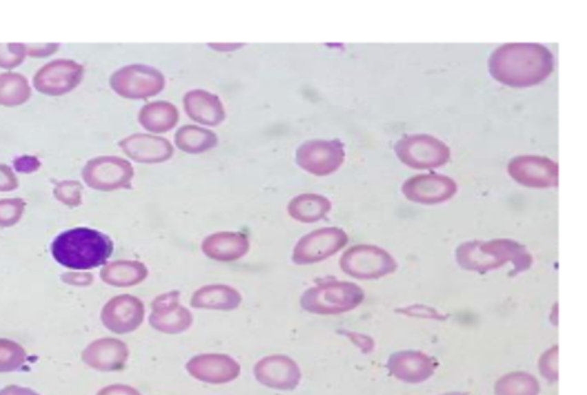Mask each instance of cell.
<instances>
[{
	"label": "cell",
	"mask_w": 587,
	"mask_h": 395,
	"mask_svg": "<svg viewBox=\"0 0 587 395\" xmlns=\"http://www.w3.org/2000/svg\"><path fill=\"white\" fill-rule=\"evenodd\" d=\"M491 77L508 87H533L554 72V54L539 43H506L489 57Z\"/></svg>",
	"instance_id": "1"
},
{
	"label": "cell",
	"mask_w": 587,
	"mask_h": 395,
	"mask_svg": "<svg viewBox=\"0 0 587 395\" xmlns=\"http://www.w3.org/2000/svg\"><path fill=\"white\" fill-rule=\"evenodd\" d=\"M455 259L463 270L479 274H486L508 262L513 266L511 275L522 274L533 264V257L528 249L510 239L463 242L455 250Z\"/></svg>",
	"instance_id": "2"
},
{
	"label": "cell",
	"mask_w": 587,
	"mask_h": 395,
	"mask_svg": "<svg viewBox=\"0 0 587 395\" xmlns=\"http://www.w3.org/2000/svg\"><path fill=\"white\" fill-rule=\"evenodd\" d=\"M113 242L100 231L76 227L54 237L51 253L57 264L72 270H90L107 264Z\"/></svg>",
	"instance_id": "3"
},
{
	"label": "cell",
	"mask_w": 587,
	"mask_h": 395,
	"mask_svg": "<svg viewBox=\"0 0 587 395\" xmlns=\"http://www.w3.org/2000/svg\"><path fill=\"white\" fill-rule=\"evenodd\" d=\"M363 299L364 292L357 284L331 280L309 288L300 302L310 314L338 315L358 308Z\"/></svg>",
	"instance_id": "4"
},
{
	"label": "cell",
	"mask_w": 587,
	"mask_h": 395,
	"mask_svg": "<svg viewBox=\"0 0 587 395\" xmlns=\"http://www.w3.org/2000/svg\"><path fill=\"white\" fill-rule=\"evenodd\" d=\"M394 152L400 161L413 170H432L450 161L451 151L447 144L428 134H413L401 138Z\"/></svg>",
	"instance_id": "5"
},
{
	"label": "cell",
	"mask_w": 587,
	"mask_h": 395,
	"mask_svg": "<svg viewBox=\"0 0 587 395\" xmlns=\"http://www.w3.org/2000/svg\"><path fill=\"white\" fill-rule=\"evenodd\" d=\"M109 85L121 98L150 99L163 91L166 78L154 66L130 64L116 70L109 78Z\"/></svg>",
	"instance_id": "6"
},
{
	"label": "cell",
	"mask_w": 587,
	"mask_h": 395,
	"mask_svg": "<svg viewBox=\"0 0 587 395\" xmlns=\"http://www.w3.org/2000/svg\"><path fill=\"white\" fill-rule=\"evenodd\" d=\"M340 267L354 279L372 280L395 273L398 264L391 253L380 246L359 244L341 255Z\"/></svg>",
	"instance_id": "7"
},
{
	"label": "cell",
	"mask_w": 587,
	"mask_h": 395,
	"mask_svg": "<svg viewBox=\"0 0 587 395\" xmlns=\"http://www.w3.org/2000/svg\"><path fill=\"white\" fill-rule=\"evenodd\" d=\"M134 175L130 162L119 156H99L82 169V178L88 187L103 192L130 189Z\"/></svg>",
	"instance_id": "8"
},
{
	"label": "cell",
	"mask_w": 587,
	"mask_h": 395,
	"mask_svg": "<svg viewBox=\"0 0 587 395\" xmlns=\"http://www.w3.org/2000/svg\"><path fill=\"white\" fill-rule=\"evenodd\" d=\"M348 242V233L342 228H318L306 233L294 245L292 261L296 264H319L344 249Z\"/></svg>",
	"instance_id": "9"
},
{
	"label": "cell",
	"mask_w": 587,
	"mask_h": 395,
	"mask_svg": "<svg viewBox=\"0 0 587 395\" xmlns=\"http://www.w3.org/2000/svg\"><path fill=\"white\" fill-rule=\"evenodd\" d=\"M344 161L345 148L340 139L307 140L296 151V164L313 175H329L338 171Z\"/></svg>",
	"instance_id": "10"
},
{
	"label": "cell",
	"mask_w": 587,
	"mask_h": 395,
	"mask_svg": "<svg viewBox=\"0 0 587 395\" xmlns=\"http://www.w3.org/2000/svg\"><path fill=\"white\" fill-rule=\"evenodd\" d=\"M85 76L82 64L69 58H57L44 64L33 78V86L47 96H63L78 87Z\"/></svg>",
	"instance_id": "11"
},
{
	"label": "cell",
	"mask_w": 587,
	"mask_h": 395,
	"mask_svg": "<svg viewBox=\"0 0 587 395\" xmlns=\"http://www.w3.org/2000/svg\"><path fill=\"white\" fill-rule=\"evenodd\" d=\"M507 171L515 182L528 188H553L559 182V166L542 156H516L507 165Z\"/></svg>",
	"instance_id": "12"
},
{
	"label": "cell",
	"mask_w": 587,
	"mask_h": 395,
	"mask_svg": "<svg viewBox=\"0 0 587 395\" xmlns=\"http://www.w3.org/2000/svg\"><path fill=\"white\" fill-rule=\"evenodd\" d=\"M457 192V182L450 176L429 173L409 178L402 184V193L409 201L435 205L449 201Z\"/></svg>",
	"instance_id": "13"
},
{
	"label": "cell",
	"mask_w": 587,
	"mask_h": 395,
	"mask_svg": "<svg viewBox=\"0 0 587 395\" xmlns=\"http://www.w3.org/2000/svg\"><path fill=\"white\" fill-rule=\"evenodd\" d=\"M181 293L172 290L154 298L150 324L154 330L167 334H178L192 325L191 312L179 303Z\"/></svg>",
	"instance_id": "14"
},
{
	"label": "cell",
	"mask_w": 587,
	"mask_h": 395,
	"mask_svg": "<svg viewBox=\"0 0 587 395\" xmlns=\"http://www.w3.org/2000/svg\"><path fill=\"white\" fill-rule=\"evenodd\" d=\"M142 301L130 295L114 297L103 308L101 320L109 330L125 334L138 330L144 320Z\"/></svg>",
	"instance_id": "15"
},
{
	"label": "cell",
	"mask_w": 587,
	"mask_h": 395,
	"mask_svg": "<svg viewBox=\"0 0 587 395\" xmlns=\"http://www.w3.org/2000/svg\"><path fill=\"white\" fill-rule=\"evenodd\" d=\"M387 368L394 378L404 384L418 385L425 383L435 374L437 363L425 352L402 350L391 354Z\"/></svg>",
	"instance_id": "16"
},
{
	"label": "cell",
	"mask_w": 587,
	"mask_h": 395,
	"mask_svg": "<svg viewBox=\"0 0 587 395\" xmlns=\"http://www.w3.org/2000/svg\"><path fill=\"white\" fill-rule=\"evenodd\" d=\"M188 374L207 384H227L236 380L241 368L239 363L225 354H201L185 365Z\"/></svg>",
	"instance_id": "17"
},
{
	"label": "cell",
	"mask_w": 587,
	"mask_h": 395,
	"mask_svg": "<svg viewBox=\"0 0 587 395\" xmlns=\"http://www.w3.org/2000/svg\"><path fill=\"white\" fill-rule=\"evenodd\" d=\"M254 374L258 383L278 390H294L302 376L298 364L285 355L263 358L256 364Z\"/></svg>",
	"instance_id": "18"
},
{
	"label": "cell",
	"mask_w": 587,
	"mask_h": 395,
	"mask_svg": "<svg viewBox=\"0 0 587 395\" xmlns=\"http://www.w3.org/2000/svg\"><path fill=\"white\" fill-rule=\"evenodd\" d=\"M123 153L139 164H161L172 158L174 147L163 136L134 134L120 140Z\"/></svg>",
	"instance_id": "19"
},
{
	"label": "cell",
	"mask_w": 587,
	"mask_h": 395,
	"mask_svg": "<svg viewBox=\"0 0 587 395\" xmlns=\"http://www.w3.org/2000/svg\"><path fill=\"white\" fill-rule=\"evenodd\" d=\"M249 239L240 232L222 231L209 235L201 244L207 258L218 262H234L249 252Z\"/></svg>",
	"instance_id": "20"
},
{
	"label": "cell",
	"mask_w": 587,
	"mask_h": 395,
	"mask_svg": "<svg viewBox=\"0 0 587 395\" xmlns=\"http://www.w3.org/2000/svg\"><path fill=\"white\" fill-rule=\"evenodd\" d=\"M187 116L200 125L218 126L226 118V109L216 94L205 89H191L183 98Z\"/></svg>",
	"instance_id": "21"
},
{
	"label": "cell",
	"mask_w": 587,
	"mask_h": 395,
	"mask_svg": "<svg viewBox=\"0 0 587 395\" xmlns=\"http://www.w3.org/2000/svg\"><path fill=\"white\" fill-rule=\"evenodd\" d=\"M129 358V349L122 341L101 339L90 343L82 354V359L99 371H117L125 367Z\"/></svg>",
	"instance_id": "22"
},
{
	"label": "cell",
	"mask_w": 587,
	"mask_h": 395,
	"mask_svg": "<svg viewBox=\"0 0 587 395\" xmlns=\"http://www.w3.org/2000/svg\"><path fill=\"white\" fill-rule=\"evenodd\" d=\"M138 121L147 131L163 134L176 126L179 122V110L170 101H151L139 110Z\"/></svg>",
	"instance_id": "23"
},
{
	"label": "cell",
	"mask_w": 587,
	"mask_h": 395,
	"mask_svg": "<svg viewBox=\"0 0 587 395\" xmlns=\"http://www.w3.org/2000/svg\"><path fill=\"white\" fill-rule=\"evenodd\" d=\"M241 303V295L232 286L212 284L197 289L191 298V306L209 310H235Z\"/></svg>",
	"instance_id": "24"
},
{
	"label": "cell",
	"mask_w": 587,
	"mask_h": 395,
	"mask_svg": "<svg viewBox=\"0 0 587 395\" xmlns=\"http://www.w3.org/2000/svg\"><path fill=\"white\" fill-rule=\"evenodd\" d=\"M332 209V202L318 193H302L288 204V214L297 222L316 223L325 220Z\"/></svg>",
	"instance_id": "25"
},
{
	"label": "cell",
	"mask_w": 587,
	"mask_h": 395,
	"mask_svg": "<svg viewBox=\"0 0 587 395\" xmlns=\"http://www.w3.org/2000/svg\"><path fill=\"white\" fill-rule=\"evenodd\" d=\"M147 276L148 268L139 261H114L100 271V277L104 283L120 288L141 284Z\"/></svg>",
	"instance_id": "26"
},
{
	"label": "cell",
	"mask_w": 587,
	"mask_h": 395,
	"mask_svg": "<svg viewBox=\"0 0 587 395\" xmlns=\"http://www.w3.org/2000/svg\"><path fill=\"white\" fill-rule=\"evenodd\" d=\"M175 145L182 152L189 154L204 153L217 147L216 132L196 125H185L174 135Z\"/></svg>",
	"instance_id": "27"
},
{
	"label": "cell",
	"mask_w": 587,
	"mask_h": 395,
	"mask_svg": "<svg viewBox=\"0 0 587 395\" xmlns=\"http://www.w3.org/2000/svg\"><path fill=\"white\" fill-rule=\"evenodd\" d=\"M32 98V87L28 78L21 73H0V105L13 108L20 107Z\"/></svg>",
	"instance_id": "28"
},
{
	"label": "cell",
	"mask_w": 587,
	"mask_h": 395,
	"mask_svg": "<svg viewBox=\"0 0 587 395\" xmlns=\"http://www.w3.org/2000/svg\"><path fill=\"white\" fill-rule=\"evenodd\" d=\"M495 395H539L541 386L533 374L511 372L502 376L495 383Z\"/></svg>",
	"instance_id": "29"
},
{
	"label": "cell",
	"mask_w": 587,
	"mask_h": 395,
	"mask_svg": "<svg viewBox=\"0 0 587 395\" xmlns=\"http://www.w3.org/2000/svg\"><path fill=\"white\" fill-rule=\"evenodd\" d=\"M25 352L20 345L8 340H0V372H11L21 368L25 363Z\"/></svg>",
	"instance_id": "30"
},
{
	"label": "cell",
	"mask_w": 587,
	"mask_h": 395,
	"mask_svg": "<svg viewBox=\"0 0 587 395\" xmlns=\"http://www.w3.org/2000/svg\"><path fill=\"white\" fill-rule=\"evenodd\" d=\"M83 186L78 180H61L56 183L54 196L59 202L69 208H76L82 204Z\"/></svg>",
	"instance_id": "31"
},
{
	"label": "cell",
	"mask_w": 587,
	"mask_h": 395,
	"mask_svg": "<svg viewBox=\"0 0 587 395\" xmlns=\"http://www.w3.org/2000/svg\"><path fill=\"white\" fill-rule=\"evenodd\" d=\"M26 202L20 198L0 200V227H12L21 220Z\"/></svg>",
	"instance_id": "32"
},
{
	"label": "cell",
	"mask_w": 587,
	"mask_h": 395,
	"mask_svg": "<svg viewBox=\"0 0 587 395\" xmlns=\"http://www.w3.org/2000/svg\"><path fill=\"white\" fill-rule=\"evenodd\" d=\"M26 45L22 43H0V67L13 69L25 60Z\"/></svg>",
	"instance_id": "33"
},
{
	"label": "cell",
	"mask_w": 587,
	"mask_h": 395,
	"mask_svg": "<svg viewBox=\"0 0 587 395\" xmlns=\"http://www.w3.org/2000/svg\"><path fill=\"white\" fill-rule=\"evenodd\" d=\"M557 354H559V348H557V345H554L553 348L546 350L538 361L539 372L550 383H556L557 378H559Z\"/></svg>",
	"instance_id": "34"
},
{
	"label": "cell",
	"mask_w": 587,
	"mask_h": 395,
	"mask_svg": "<svg viewBox=\"0 0 587 395\" xmlns=\"http://www.w3.org/2000/svg\"><path fill=\"white\" fill-rule=\"evenodd\" d=\"M13 169L21 174H32L41 169L42 162L37 156H19L13 160Z\"/></svg>",
	"instance_id": "35"
},
{
	"label": "cell",
	"mask_w": 587,
	"mask_h": 395,
	"mask_svg": "<svg viewBox=\"0 0 587 395\" xmlns=\"http://www.w3.org/2000/svg\"><path fill=\"white\" fill-rule=\"evenodd\" d=\"M19 188V179L6 164H0V192H12Z\"/></svg>",
	"instance_id": "36"
},
{
	"label": "cell",
	"mask_w": 587,
	"mask_h": 395,
	"mask_svg": "<svg viewBox=\"0 0 587 395\" xmlns=\"http://www.w3.org/2000/svg\"><path fill=\"white\" fill-rule=\"evenodd\" d=\"M61 280L66 284H70V286H90L94 281V275L91 273H83V271H79V273H76V271L72 273L70 271V273L61 275Z\"/></svg>",
	"instance_id": "37"
},
{
	"label": "cell",
	"mask_w": 587,
	"mask_h": 395,
	"mask_svg": "<svg viewBox=\"0 0 587 395\" xmlns=\"http://www.w3.org/2000/svg\"><path fill=\"white\" fill-rule=\"evenodd\" d=\"M59 48H60L59 43L32 44V45H26V54L32 57H45V56L54 55Z\"/></svg>",
	"instance_id": "38"
},
{
	"label": "cell",
	"mask_w": 587,
	"mask_h": 395,
	"mask_svg": "<svg viewBox=\"0 0 587 395\" xmlns=\"http://www.w3.org/2000/svg\"><path fill=\"white\" fill-rule=\"evenodd\" d=\"M345 336H348L350 340L353 341L356 345H358L360 350L364 354H370L373 348H375V342L369 336H363L359 333H350V332H344Z\"/></svg>",
	"instance_id": "39"
},
{
	"label": "cell",
	"mask_w": 587,
	"mask_h": 395,
	"mask_svg": "<svg viewBox=\"0 0 587 395\" xmlns=\"http://www.w3.org/2000/svg\"><path fill=\"white\" fill-rule=\"evenodd\" d=\"M98 395H141V393L127 385H110L101 389Z\"/></svg>",
	"instance_id": "40"
},
{
	"label": "cell",
	"mask_w": 587,
	"mask_h": 395,
	"mask_svg": "<svg viewBox=\"0 0 587 395\" xmlns=\"http://www.w3.org/2000/svg\"><path fill=\"white\" fill-rule=\"evenodd\" d=\"M0 395H38L37 393H34L32 390H29V389H25V387H20V386H10V387H6V389H3L1 392H0Z\"/></svg>",
	"instance_id": "41"
},
{
	"label": "cell",
	"mask_w": 587,
	"mask_h": 395,
	"mask_svg": "<svg viewBox=\"0 0 587 395\" xmlns=\"http://www.w3.org/2000/svg\"><path fill=\"white\" fill-rule=\"evenodd\" d=\"M243 44H234V43H210L209 44V47L210 48H213V50H216V51H219V52H226V51H234V50H236V48H240Z\"/></svg>",
	"instance_id": "42"
},
{
	"label": "cell",
	"mask_w": 587,
	"mask_h": 395,
	"mask_svg": "<svg viewBox=\"0 0 587 395\" xmlns=\"http://www.w3.org/2000/svg\"><path fill=\"white\" fill-rule=\"evenodd\" d=\"M442 395H468V394H464V393H447V394H442Z\"/></svg>",
	"instance_id": "43"
}]
</instances>
